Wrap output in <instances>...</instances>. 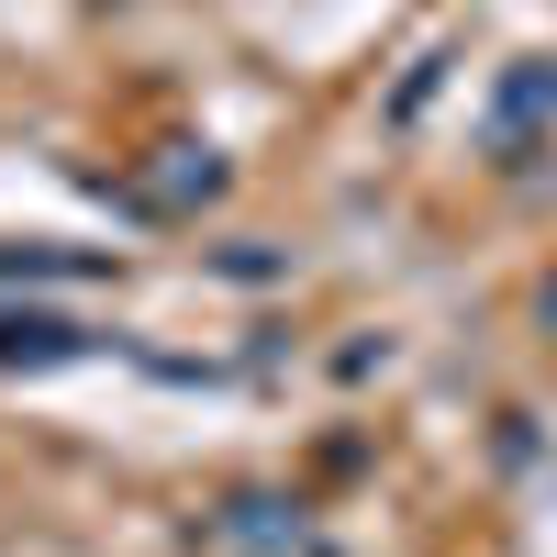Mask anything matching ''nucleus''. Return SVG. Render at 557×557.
<instances>
[{
	"mask_svg": "<svg viewBox=\"0 0 557 557\" xmlns=\"http://www.w3.org/2000/svg\"><path fill=\"white\" fill-rule=\"evenodd\" d=\"M546 323H557V290H546Z\"/></svg>",
	"mask_w": 557,
	"mask_h": 557,
	"instance_id": "1",
	"label": "nucleus"
}]
</instances>
